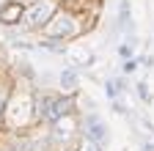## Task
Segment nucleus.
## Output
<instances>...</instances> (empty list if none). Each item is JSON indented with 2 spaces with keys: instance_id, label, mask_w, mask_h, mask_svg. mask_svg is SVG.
<instances>
[{
  "instance_id": "obj_1",
  "label": "nucleus",
  "mask_w": 154,
  "mask_h": 151,
  "mask_svg": "<svg viewBox=\"0 0 154 151\" xmlns=\"http://www.w3.org/2000/svg\"><path fill=\"white\" fill-rule=\"evenodd\" d=\"M52 14H55V0H38L36 6H30V8L25 11V25H28V28L47 25Z\"/></svg>"
},
{
  "instance_id": "obj_2",
  "label": "nucleus",
  "mask_w": 154,
  "mask_h": 151,
  "mask_svg": "<svg viewBox=\"0 0 154 151\" xmlns=\"http://www.w3.org/2000/svg\"><path fill=\"white\" fill-rule=\"evenodd\" d=\"M69 99H55V96H44L42 102H38V110H42V116L50 118V121H58V118H63L66 113H69Z\"/></svg>"
},
{
  "instance_id": "obj_3",
  "label": "nucleus",
  "mask_w": 154,
  "mask_h": 151,
  "mask_svg": "<svg viewBox=\"0 0 154 151\" xmlns=\"http://www.w3.org/2000/svg\"><path fill=\"white\" fill-rule=\"evenodd\" d=\"M85 129H88V137H91L94 143H105V140H107V126L96 118V116H88V118H85Z\"/></svg>"
},
{
  "instance_id": "obj_4",
  "label": "nucleus",
  "mask_w": 154,
  "mask_h": 151,
  "mask_svg": "<svg viewBox=\"0 0 154 151\" xmlns=\"http://www.w3.org/2000/svg\"><path fill=\"white\" fill-rule=\"evenodd\" d=\"M72 28H74L72 25V17L69 14H58L55 20L47 25V33L50 36H66V33H72Z\"/></svg>"
},
{
  "instance_id": "obj_5",
  "label": "nucleus",
  "mask_w": 154,
  "mask_h": 151,
  "mask_svg": "<svg viewBox=\"0 0 154 151\" xmlns=\"http://www.w3.org/2000/svg\"><path fill=\"white\" fill-rule=\"evenodd\" d=\"M22 14H25V8L19 3H6L3 8H0V22L3 25H14V22L22 20Z\"/></svg>"
},
{
  "instance_id": "obj_6",
  "label": "nucleus",
  "mask_w": 154,
  "mask_h": 151,
  "mask_svg": "<svg viewBox=\"0 0 154 151\" xmlns=\"http://www.w3.org/2000/svg\"><path fill=\"white\" fill-rule=\"evenodd\" d=\"M61 85H63V91H74V88H77V74H74L72 69H66V71L61 74Z\"/></svg>"
},
{
  "instance_id": "obj_7",
  "label": "nucleus",
  "mask_w": 154,
  "mask_h": 151,
  "mask_svg": "<svg viewBox=\"0 0 154 151\" xmlns=\"http://www.w3.org/2000/svg\"><path fill=\"white\" fill-rule=\"evenodd\" d=\"M80 151H96V143H94L91 137H85V140H83V146H80Z\"/></svg>"
}]
</instances>
